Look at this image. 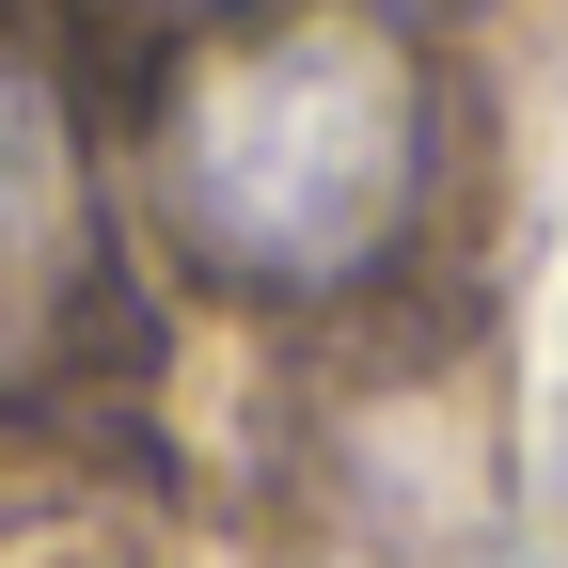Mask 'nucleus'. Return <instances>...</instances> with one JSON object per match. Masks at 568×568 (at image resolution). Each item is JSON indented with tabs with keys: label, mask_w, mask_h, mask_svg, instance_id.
Returning <instances> with one entry per match:
<instances>
[{
	"label": "nucleus",
	"mask_w": 568,
	"mask_h": 568,
	"mask_svg": "<svg viewBox=\"0 0 568 568\" xmlns=\"http://www.w3.org/2000/svg\"><path fill=\"white\" fill-rule=\"evenodd\" d=\"M159 205L222 284L268 301L364 284L426 205V63L347 0L205 48L159 111Z\"/></svg>",
	"instance_id": "nucleus-1"
},
{
	"label": "nucleus",
	"mask_w": 568,
	"mask_h": 568,
	"mask_svg": "<svg viewBox=\"0 0 568 568\" xmlns=\"http://www.w3.org/2000/svg\"><path fill=\"white\" fill-rule=\"evenodd\" d=\"M95 316V190L48 63L0 32V379H48Z\"/></svg>",
	"instance_id": "nucleus-2"
}]
</instances>
